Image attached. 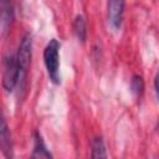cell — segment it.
<instances>
[{
  "mask_svg": "<svg viewBox=\"0 0 159 159\" xmlns=\"http://www.w3.org/2000/svg\"><path fill=\"white\" fill-rule=\"evenodd\" d=\"M43 61L47 70V75L55 84L61 82L60 77V42L52 39L43 50Z\"/></svg>",
  "mask_w": 159,
  "mask_h": 159,
  "instance_id": "obj_1",
  "label": "cell"
},
{
  "mask_svg": "<svg viewBox=\"0 0 159 159\" xmlns=\"http://www.w3.org/2000/svg\"><path fill=\"white\" fill-rule=\"evenodd\" d=\"M31 53H32V40L30 34H25L19 43L17 48V62H19V68H20V78H19V86L21 89H24L27 73H29V67L31 63Z\"/></svg>",
  "mask_w": 159,
  "mask_h": 159,
  "instance_id": "obj_2",
  "label": "cell"
},
{
  "mask_svg": "<svg viewBox=\"0 0 159 159\" xmlns=\"http://www.w3.org/2000/svg\"><path fill=\"white\" fill-rule=\"evenodd\" d=\"M2 67V87L6 92H11L19 84L20 78V68L16 55H6Z\"/></svg>",
  "mask_w": 159,
  "mask_h": 159,
  "instance_id": "obj_3",
  "label": "cell"
},
{
  "mask_svg": "<svg viewBox=\"0 0 159 159\" xmlns=\"http://www.w3.org/2000/svg\"><path fill=\"white\" fill-rule=\"evenodd\" d=\"M124 5H125V0H108L107 1L108 22L113 30H118L122 26Z\"/></svg>",
  "mask_w": 159,
  "mask_h": 159,
  "instance_id": "obj_4",
  "label": "cell"
},
{
  "mask_svg": "<svg viewBox=\"0 0 159 159\" xmlns=\"http://www.w3.org/2000/svg\"><path fill=\"white\" fill-rule=\"evenodd\" d=\"M0 27H1V36L5 37L10 31L11 22L14 19V10L11 0H0Z\"/></svg>",
  "mask_w": 159,
  "mask_h": 159,
  "instance_id": "obj_5",
  "label": "cell"
},
{
  "mask_svg": "<svg viewBox=\"0 0 159 159\" xmlns=\"http://www.w3.org/2000/svg\"><path fill=\"white\" fill-rule=\"evenodd\" d=\"M0 147L5 157H11V139H10V130L6 124V120L1 119V128H0Z\"/></svg>",
  "mask_w": 159,
  "mask_h": 159,
  "instance_id": "obj_6",
  "label": "cell"
},
{
  "mask_svg": "<svg viewBox=\"0 0 159 159\" xmlns=\"http://www.w3.org/2000/svg\"><path fill=\"white\" fill-rule=\"evenodd\" d=\"M32 158H52V154L47 150L40 132H35V134H34V153H32Z\"/></svg>",
  "mask_w": 159,
  "mask_h": 159,
  "instance_id": "obj_7",
  "label": "cell"
},
{
  "mask_svg": "<svg viewBox=\"0 0 159 159\" xmlns=\"http://www.w3.org/2000/svg\"><path fill=\"white\" fill-rule=\"evenodd\" d=\"M72 29H73V32L76 35V37L84 42L86 39H87V26H86V20L82 15H77L73 20V24H72Z\"/></svg>",
  "mask_w": 159,
  "mask_h": 159,
  "instance_id": "obj_8",
  "label": "cell"
},
{
  "mask_svg": "<svg viewBox=\"0 0 159 159\" xmlns=\"http://www.w3.org/2000/svg\"><path fill=\"white\" fill-rule=\"evenodd\" d=\"M91 149H92V158H107V152H106V145L102 139V137H94L91 143Z\"/></svg>",
  "mask_w": 159,
  "mask_h": 159,
  "instance_id": "obj_9",
  "label": "cell"
},
{
  "mask_svg": "<svg viewBox=\"0 0 159 159\" xmlns=\"http://www.w3.org/2000/svg\"><path fill=\"white\" fill-rule=\"evenodd\" d=\"M130 89L137 98H140L144 92V81L140 76L134 75L130 80Z\"/></svg>",
  "mask_w": 159,
  "mask_h": 159,
  "instance_id": "obj_10",
  "label": "cell"
},
{
  "mask_svg": "<svg viewBox=\"0 0 159 159\" xmlns=\"http://www.w3.org/2000/svg\"><path fill=\"white\" fill-rule=\"evenodd\" d=\"M154 88H155L157 96L159 97V72L157 73V76H155V78H154Z\"/></svg>",
  "mask_w": 159,
  "mask_h": 159,
  "instance_id": "obj_11",
  "label": "cell"
}]
</instances>
